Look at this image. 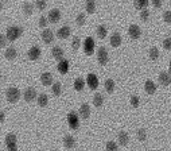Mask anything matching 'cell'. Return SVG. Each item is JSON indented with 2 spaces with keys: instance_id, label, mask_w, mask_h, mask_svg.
<instances>
[{
  "instance_id": "1",
  "label": "cell",
  "mask_w": 171,
  "mask_h": 151,
  "mask_svg": "<svg viewBox=\"0 0 171 151\" xmlns=\"http://www.w3.org/2000/svg\"><path fill=\"white\" fill-rule=\"evenodd\" d=\"M23 34V29L22 27H18V26H11V27H8L7 29V39L8 41H16L18 38L20 37Z\"/></svg>"
},
{
  "instance_id": "2",
  "label": "cell",
  "mask_w": 171,
  "mask_h": 151,
  "mask_svg": "<svg viewBox=\"0 0 171 151\" xmlns=\"http://www.w3.org/2000/svg\"><path fill=\"white\" fill-rule=\"evenodd\" d=\"M6 96H7V100L10 103H16L20 99V92L16 88H8L6 92Z\"/></svg>"
},
{
  "instance_id": "3",
  "label": "cell",
  "mask_w": 171,
  "mask_h": 151,
  "mask_svg": "<svg viewBox=\"0 0 171 151\" xmlns=\"http://www.w3.org/2000/svg\"><path fill=\"white\" fill-rule=\"evenodd\" d=\"M67 123H69L71 130H77L80 127V119H78V115L76 112H70L67 115Z\"/></svg>"
},
{
  "instance_id": "4",
  "label": "cell",
  "mask_w": 171,
  "mask_h": 151,
  "mask_svg": "<svg viewBox=\"0 0 171 151\" xmlns=\"http://www.w3.org/2000/svg\"><path fill=\"white\" fill-rule=\"evenodd\" d=\"M84 50H85V54H86V56H92V54H93V50H94V41H93V38L88 37L86 39H85Z\"/></svg>"
},
{
  "instance_id": "5",
  "label": "cell",
  "mask_w": 171,
  "mask_h": 151,
  "mask_svg": "<svg viewBox=\"0 0 171 151\" xmlns=\"http://www.w3.org/2000/svg\"><path fill=\"white\" fill-rule=\"evenodd\" d=\"M97 60L100 65H107L108 64V51L105 47H100L97 51Z\"/></svg>"
},
{
  "instance_id": "6",
  "label": "cell",
  "mask_w": 171,
  "mask_h": 151,
  "mask_svg": "<svg viewBox=\"0 0 171 151\" xmlns=\"http://www.w3.org/2000/svg\"><path fill=\"white\" fill-rule=\"evenodd\" d=\"M128 33H129V37H131L132 39H139L140 35H142V31H140V27H139V26H136V25L129 26Z\"/></svg>"
},
{
  "instance_id": "7",
  "label": "cell",
  "mask_w": 171,
  "mask_h": 151,
  "mask_svg": "<svg viewBox=\"0 0 171 151\" xmlns=\"http://www.w3.org/2000/svg\"><path fill=\"white\" fill-rule=\"evenodd\" d=\"M86 82H88V85H89V88L90 89H97V87H98V80H97V76L96 74H93V73H90L86 77Z\"/></svg>"
},
{
  "instance_id": "8",
  "label": "cell",
  "mask_w": 171,
  "mask_h": 151,
  "mask_svg": "<svg viewBox=\"0 0 171 151\" xmlns=\"http://www.w3.org/2000/svg\"><path fill=\"white\" fill-rule=\"evenodd\" d=\"M40 57V49L38 46H32L31 49L28 50V58L31 61H36Z\"/></svg>"
},
{
  "instance_id": "9",
  "label": "cell",
  "mask_w": 171,
  "mask_h": 151,
  "mask_svg": "<svg viewBox=\"0 0 171 151\" xmlns=\"http://www.w3.org/2000/svg\"><path fill=\"white\" fill-rule=\"evenodd\" d=\"M35 99H36L35 89H34V88H27L25 91V100L28 101V103H31L32 100H35Z\"/></svg>"
},
{
  "instance_id": "10",
  "label": "cell",
  "mask_w": 171,
  "mask_h": 151,
  "mask_svg": "<svg viewBox=\"0 0 171 151\" xmlns=\"http://www.w3.org/2000/svg\"><path fill=\"white\" fill-rule=\"evenodd\" d=\"M59 19H61V12H59V10L54 8V10H51V11L49 12V22H51V23H57Z\"/></svg>"
},
{
  "instance_id": "11",
  "label": "cell",
  "mask_w": 171,
  "mask_h": 151,
  "mask_svg": "<svg viewBox=\"0 0 171 151\" xmlns=\"http://www.w3.org/2000/svg\"><path fill=\"white\" fill-rule=\"evenodd\" d=\"M40 81L44 87H50V85H53V76L51 73H43L40 76Z\"/></svg>"
},
{
  "instance_id": "12",
  "label": "cell",
  "mask_w": 171,
  "mask_h": 151,
  "mask_svg": "<svg viewBox=\"0 0 171 151\" xmlns=\"http://www.w3.org/2000/svg\"><path fill=\"white\" fill-rule=\"evenodd\" d=\"M51 54H53V57H54V60H57V61H62L63 60V50L61 49V47H53V50H51Z\"/></svg>"
},
{
  "instance_id": "13",
  "label": "cell",
  "mask_w": 171,
  "mask_h": 151,
  "mask_svg": "<svg viewBox=\"0 0 171 151\" xmlns=\"http://www.w3.org/2000/svg\"><path fill=\"white\" fill-rule=\"evenodd\" d=\"M42 39H43L44 43H51V42H53V39H54L53 31H51V30H49V29H46L42 33Z\"/></svg>"
},
{
  "instance_id": "14",
  "label": "cell",
  "mask_w": 171,
  "mask_h": 151,
  "mask_svg": "<svg viewBox=\"0 0 171 151\" xmlns=\"http://www.w3.org/2000/svg\"><path fill=\"white\" fill-rule=\"evenodd\" d=\"M67 70H69V61H66V60L59 61V64H58V72L61 74H66Z\"/></svg>"
},
{
  "instance_id": "15",
  "label": "cell",
  "mask_w": 171,
  "mask_h": 151,
  "mask_svg": "<svg viewBox=\"0 0 171 151\" xmlns=\"http://www.w3.org/2000/svg\"><path fill=\"white\" fill-rule=\"evenodd\" d=\"M58 37L61 38V39H66V38L70 37V27L69 26H63L59 29V31H58Z\"/></svg>"
},
{
  "instance_id": "16",
  "label": "cell",
  "mask_w": 171,
  "mask_h": 151,
  "mask_svg": "<svg viewBox=\"0 0 171 151\" xmlns=\"http://www.w3.org/2000/svg\"><path fill=\"white\" fill-rule=\"evenodd\" d=\"M159 82L162 85H165V87L170 85L171 84V76L169 73H160L159 74Z\"/></svg>"
},
{
  "instance_id": "17",
  "label": "cell",
  "mask_w": 171,
  "mask_h": 151,
  "mask_svg": "<svg viewBox=\"0 0 171 151\" xmlns=\"http://www.w3.org/2000/svg\"><path fill=\"white\" fill-rule=\"evenodd\" d=\"M80 116L82 119H88L90 116V108H89L88 104H82L80 108Z\"/></svg>"
},
{
  "instance_id": "18",
  "label": "cell",
  "mask_w": 171,
  "mask_h": 151,
  "mask_svg": "<svg viewBox=\"0 0 171 151\" xmlns=\"http://www.w3.org/2000/svg\"><path fill=\"white\" fill-rule=\"evenodd\" d=\"M144 89H146V92H147L148 95H154V93H155V91H156V85L154 84L151 80H148V81H146Z\"/></svg>"
},
{
  "instance_id": "19",
  "label": "cell",
  "mask_w": 171,
  "mask_h": 151,
  "mask_svg": "<svg viewBox=\"0 0 171 151\" xmlns=\"http://www.w3.org/2000/svg\"><path fill=\"white\" fill-rule=\"evenodd\" d=\"M111 45L113 47H119L121 45V37H120V34L119 33H115L111 37Z\"/></svg>"
},
{
  "instance_id": "20",
  "label": "cell",
  "mask_w": 171,
  "mask_h": 151,
  "mask_svg": "<svg viewBox=\"0 0 171 151\" xmlns=\"http://www.w3.org/2000/svg\"><path fill=\"white\" fill-rule=\"evenodd\" d=\"M128 142H129V136H128V134H127V132H124V131L119 132V143H120L121 146H127V145H128Z\"/></svg>"
},
{
  "instance_id": "21",
  "label": "cell",
  "mask_w": 171,
  "mask_h": 151,
  "mask_svg": "<svg viewBox=\"0 0 171 151\" xmlns=\"http://www.w3.org/2000/svg\"><path fill=\"white\" fill-rule=\"evenodd\" d=\"M63 145L66 149H73L74 145H76V140H74V138L71 135H67V136H65V139H63Z\"/></svg>"
},
{
  "instance_id": "22",
  "label": "cell",
  "mask_w": 171,
  "mask_h": 151,
  "mask_svg": "<svg viewBox=\"0 0 171 151\" xmlns=\"http://www.w3.org/2000/svg\"><path fill=\"white\" fill-rule=\"evenodd\" d=\"M148 0H133V4H135V7L138 10H146L147 8V6H148Z\"/></svg>"
},
{
  "instance_id": "23",
  "label": "cell",
  "mask_w": 171,
  "mask_h": 151,
  "mask_svg": "<svg viewBox=\"0 0 171 151\" xmlns=\"http://www.w3.org/2000/svg\"><path fill=\"white\" fill-rule=\"evenodd\" d=\"M6 58L7 60H10V61L15 60L16 58V50L13 49V47H8V49L6 50Z\"/></svg>"
},
{
  "instance_id": "24",
  "label": "cell",
  "mask_w": 171,
  "mask_h": 151,
  "mask_svg": "<svg viewBox=\"0 0 171 151\" xmlns=\"http://www.w3.org/2000/svg\"><path fill=\"white\" fill-rule=\"evenodd\" d=\"M85 87V81L82 80V78H76V81H74V89L78 92H81Z\"/></svg>"
},
{
  "instance_id": "25",
  "label": "cell",
  "mask_w": 171,
  "mask_h": 151,
  "mask_svg": "<svg viewBox=\"0 0 171 151\" xmlns=\"http://www.w3.org/2000/svg\"><path fill=\"white\" fill-rule=\"evenodd\" d=\"M47 103H49V97H47V95H39L38 96V104L39 107H46Z\"/></svg>"
},
{
  "instance_id": "26",
  "label": "cell",
  "mask_w": 171,
  "mask_h": 151,
  "mask_svg": "<svg viewBox=\"0 0 171 151\" xmlns=\"http://www.w3.org/2000/svg\"><path fill=\"white\" fill-rule=\"evenodd\" d=\"M102 103H104V97H102V95H100V93L94 95V97H93V104L96 105V107H101Z\"/></svg>"
},
{
  "instance_id": "27",
  "label": "cell",
  "mask_w": 171,
  "mask_h": 151,
  "mask_svg": "<svg viewBox=\"0 0 171 151\" xmlns=\"http://www.w3.org/2000/svg\"><path fill=\"white\" fill-rule=\"evenodd\" d=\"M51 92H53V95H55V96H59L61 93H62V87H61L59 82H55V84L51 87Z\"/></svg>"
},
{
  "instance_id": "28",
  "label": "cell",
  "mask_w": 171,
  "mask_h": 151,
  "mask_svg": "<svg viewBox=\"0 0 171 151\" xmlns=\"http://www.w3.org/2000/svg\"><path fill=\"white\" fill-rule=\"evenodd\" d=\"M96 11V3L94 0H88L86 2V12L88 14H93Z\"/></svg>"
},
{
  "instance_id": "29",
  "label": "cell",
  "mask_w": 171,
  "mask_h": 151,
  "mask_svg": "<svg viewBox=\"0 0 171 151\" xmlns=\"http://www.w3.org/2000/svg\"><path fill=\"white\" fill-rule=\"evenodd\" d=\"M107 27L105 26H98L97 27V35H98V38H101V39H104L105 37H107Z\"/></svg>"
},
{
  "instance_id": "30",
  "label": "cell",
  "mask_w": 171,
  "mask_h": 151,
  "mask_svg": "<svg viewBox=\"0 0 171 151\" xmlns=\"http://www.w3.org/2000/svg\"><path fill=\"white\" fill-rule=\"evenodd\" d=\"M105 89H107L108 93H112L115 91V82L113 80H107L105 81Z\"/></svg>"
},
{
  "instance_id": "31",
  "label": "cell",
  "mask_w": 171,
  "mask_h": 151,
  "mask_svg": "<svg viewBox=\"0 0 171 151\" xmlns=\"http://www.w3.org/2000/svg\"><path fill=\"white\" fill-rule=\"evenodd\" d=\"M13 143H16V136L13 135V134H8V135L6 136V145H13Z\"/></svg>"
},
{
  "instance_id": "32",
  "label": "cell",
  "mask_w": 171,
  "mask_h": 151,
  "mask_svg": "<svg viewBox=\"0 0 171 151\" xmlns=\"http://www.w3.org/2000/svg\"><path fill=\"white\" fill-rule=\"evenodd\" d=\"M158 57H159V51L156 47H152L151 50H150V58H151L152 61H156L158 60Z\"/></svg>"
},
{
  "instance_id": "33",
  "label": "cell",
  "mask_w": 171,
  "mask_h": 151,
  "mask_svg": "<svg viewBox=\"0 0 171 151\" xmlns=\"http://www.w3.org/2000/svg\"><path fill=\"white\" fill-rule=\"evenodd\" d=\"M23 11H25L26 15H31L32 14V4H30V3H25V4H23Z\"/></svg>"
},
{
  "instance_id": "34",
  "label": "cell",
  "mask_w": 171,
  "mask_h": 151,
  "mask_svg": "<svg viewBox=\"0 0 171 151\" xmlns=\"http://www.w3.org/2000/svg\"><path fill=\"white\" fill-rule=\"evenodd\" d=\"M35 6H36V8H38V10L43 11V10L46 8V0H36V2H35Z\"/></svg>"
},
{
  "instance_id": "35",
  "label": "cell",
  "mask_w": 171,
  "mask_h": 151,
  "mask_svg": "<svg viewBox=\"0 0 171 151\" xmlns=\"http://www.w3.org/2000/svg\"><path fill=\"white\" fill-rule=\"evenodd\" d=\"M140 18H142V20H148V18H150V11L148 10H142V11H140Z\"/></svg>"
},
{
  "instance_id": "36",
  "label": "cell",
  "mask_w": 171,
  "mask_h": 151,
  "mask_svg": "<svg viewBox=\"0 0 171 151\" xmlns=\"http://www.w3.org/2000/svg\"><path fill=\"white\" fill-rule=\"evenodd\" d=\"M131 105L133 108H138L140 105V100H139L138 96H132V97H131Z\"/></svg>"
},
{
  "instance_id": "37",
  "label": "cell",
  "mask_w": 171,
  "mask_h": 151,
  "mask_svg": "<svg viewBox=\"0 0 171 151\" xmlns=\"http://www.w3.org/2000/svg\"><path fill=\"white\" fill-rule=\"evenodd\" d=\"M107 151H117V145L115 142H108L107 143Z\"/></svg>"
},
{
  "instance_id": "38",
  "label": "cell",
  "mask_w": 171,
  "mask_h": 151,
  "mask_svg": "<svg viewBox=\"0 0 171 151\" xmlns=\"http://www.w3.org/2000/svg\"><path fill=\"white\" fill-rule=\"evenodd\" d=\"M76 22H77L78 26H84V23H85V15H84V14H80V15L77 16Z\"/></svg>"
},
{
  "instance_id": "39",
  "label": "cell",
  "mask_w": 171,
  "mask_h": 151,
  "mask_svg": "<svg viewBox=\"0 0 171 151\" xmlns=\"http://www.w3.org/2000/svg\"><path fill=\"white\" fill-rule=\"evenodd\" d=\"M146 136H147V134H146V130H143V128H140L139 131H138V138L142 140H146Z\"/></svg>"
},
{
  "instance_id": "40",
  "label": "cell",
  "mask_w": 171,
  "mask_h": 151,
  "mask_svg": "<svg viewBox=\"0 0 171 151\" xmlns=\"http://www.w3.org/2000/svg\"><path fill=\"white\" fill-rule=\"evenodd\" d=\"M71 47H73V50H78V47H80V38L76 37L73 39V42H71Z\"/></svg>"
},
{
  "instance_id": "41",
  "label": "cell",
  "mask_w": 171,
  "mask_h": 151,
  "mask_svg": "<svg viewBox=\"0 0 171 151\" xmlns=\"http://www.w3.org/2000/svg\"><path fill=\"white\" fill-rule=\"evenodd\" d=\"M163 47H165L166 50H171V38L165 39V42H163Z\"/></svg>"
},
{
  "instance_id": "42",
  "label": "cell",
  "mask_w": 171,
  "mask_h": 151,
  "mask_svg": "<svg viewBox=\"0 0 171 151\" xmlns=\"http://www.w3.org/2000/svg\"><path fill=\"white\" fill-rule=\"evenodd\" d=\"M163 19H165L166 23H171V12L170 11H166L163 14Z\"/></svg>"
},
{
  "instance_id": "43",
  "label": "cell",
  "mask_w": 171,
  "mask_h": 151,
  "mask_svg": "<svg viewBox=\"0 0 171 151\" xmlns=\"http://www.w3.org/2000/svg\"><path fill=\"white\" fill-rule=\"evenodd\" d=\"M7 41H8V39H7V37L0 34V47H4L7 45Z\"/></svg>"
},
{
  "instance_id": "44",
  "label": "cell",
  "mask_w": 171,
  "mask_h": 151,
  "mask_svg": "<svg viewBox=\"0 0 171 151\" xmlns=\"http://www.w3.org/2000/svg\"><path fill=\"white\" fill-rule=\"evenodd\" d=\"M46 25H47V19L44 18V16H40V19H39V26L43 29V27H46Z\"/></svg>"
},
{
  "instance_id": "45",
  "label": "cell",
  "mask_w": 171,
  "mask_h": 151,
  "mask_svg": "<svg viewBox=\"0 0 171 151\" xmlns=\"http://www.w3.org/2000/svg\"><path fill=\"white\" fill-rule=\"evenodd\" d=\"M152 2V4H154V7H155V8H160V7H162V0H151Z\"/></svg>"
},
{
  "instance_id": "46",
  "label": "cell",
  "mask_w": 171,
  "mask_h": 151,
  "mask_svg": "<svg viewBox=\"0 0 171 151\" xmlns=\"http://www.w3.org/2000/svg\"><path fill=\"white\" fill-rule=\"evenodd\" d=\"M7 149H8V151H18V149H16V143H13V145H8L7 146Z\"/></svg>"
},
{
  "instance_id": "47",
  "label": "cell",
  "mask_w": 171,
  "mask_h": 151,
  "mask_svg": "<svg viewBox=\"0 0 171 151\" xmlns=\"http://www.w3.org/2000/svg\"><path fill=\"white\" fill-rule=\"evenodd\" d=\"M3 122H4V112L0 111V123H3Z\"/></svg>"
},
{
  "instance_id": "48",
  "label": "cell",
  "mask_w": 171,
  "mask_h": 151,
  "mask_svg": "<svg viewBox=\"0 0 171 151\" xmlns=\"http://www.w3.org/2000/svg\"><path fill=\"white\" fill-rule=\"evenodd\" d=\"M169 74L171 76V60H170V70H169Z\"/></svg>"
},
{
  "instance_id": "49",
  "label": "cell",
  "mask_w": 171,
  "mask_h": 151,
  "mask_svg": "<svg viewBox=\"0 0 171 151\" xmlns=\"http://www.w3.org/2000/svg\"><path fill=\"white\" fill-rule=\"evenodd\" d=\"M2 8H3V4H2V3H0V11H2Z\"/></svg>"
},
{
  "instance_id": "50",
  "label": "cell",
  "mask_w": 171,
  "mask_h": 151,
  "mask_svg": "<svg viewBox=\"0 0 171 151\" xmlns=\"http://www.w3.org/2000/svg\"><path fill=\"white\" fill-rule=\"evenodd\" d=\"M0 78H2V76H0Z\"/></svg>"
}]
</instances>
